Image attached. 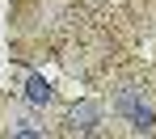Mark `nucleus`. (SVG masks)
<instances>
[{"mask_svg":"<svg viewBox=\"0 0 156 139\" xmlns=\"http://www.w3.org/2000/svg\"><path fill=\"white\" fill-rule=\"evenodd\" d=\"M114 110L122 114V118L131 122V131H139V135H148V131L156 127V114H152V106L139 97V89H122L118 101H114Z\"/></svg>","mask_w":156,"mask_h":139,"instance_id":"nucleus-1","label":"nucleus"},{"mask_svg":"<svg viewBox=\"0 0 156 139\" xmlns=\"http://www.w3.org/2000/svg\"><path fill=\"white\" fill-rule=\"evenodd\" d=\"M26 101L30 106H47V101H55V89L42 80V76H30L26 80Z\"/></svg>","mask_w":156,"mask_h":139,"instance_id":"nucleus-3","label":"nucleus"},{"mask_svg":"<svg viewBox=\"0 0 156 139\" xmlns=\"http://www.w3.org/2000/svg\"><path fill=\"white\" fill-rule=\"evenodd\" d=\"M97 122H101L97 101H76L72 106V131H97Z\"/></svg>","mask_w":156,"mask_h":139,"instance_id":"nucleus-2","label":"nucleus"}]
</instances>
